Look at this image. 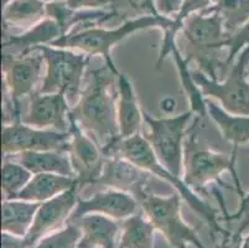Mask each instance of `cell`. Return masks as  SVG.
<instances>
[{"mask_svg": "<svg viewBox=\"0 0 249 248\" xmlns=\"http://www.w3.org/2000/svg\"><path fill=\"white\" fill-rule=\"evenodd\" d=\"M247 152H248V153H249V149H248V150H247Z\"/></svg>", "mask_w": 249, "mask_h": 248, "instance_id": "obj_43", "label": "cell"}, {"mask_svg": "<svg viewBox=\"0 0 249 248\" xmlns=\"http://www.w3.org/2000/svg\"><path fill=\"white\" fill-rule=\"evenodd\" d=\"M1 167V192L3 200H13L28 185L33 172L24 165L11 159H3Z\"/></svg>", "mask_w": 249, "mask_h": 248, "instance_id": "obj_27", "label": "cell"}, {"mask_svg": "<svg viewBox=\"0 0 249 248\" xmlns=\"http://www.w3.org/2000/svg\"><path fill=\"white\" fill-rule=\"evenodd\" d=\"M46 14V4L42 0H11L4 5L3 20L9 25L34 24L40 22Z\"/></svg>", "mask_w": 249, "mask_h": 248, "instance_id": "obj_26", "label": "cell"}, {"mask_svg": "<svg viewBox=\"0 0 249 248\" xmlns=\"http://www.w3.org/2000/svg\"><path fill=\"white\" fill-rule=\"evenodd\" d=\"M155 226L142 210L121 222L118 248H153Z\"/></svg>", "mask_w": 249, "mask_h": 248, "instance_id": "obj_24", "label": "cell"}, {"mask_svg": "<svg viewBox=\"0 0 249 248\" xmlns=\"http://www.w3.org/2000/svg\"><path fill=\"white\" fill-rule=\"evenodd\" d=\"M10 1H11V0H3V4H4V5H6V4H9Z\"/></svg>", "mask_w": 249, "mask_h": 248, "instance_id": "obj_41", "label": "cell"}, {"mask_svg": "<svg viewBox=\"0 0 249 248\" xmlns=\"http://www.w3.org/2000/svg\"><path fill=\"white\" fill-rule=\"evenodd\" d=\"M77 185H78L77 180L71 176L57 174H35L33 175L28 185L13 200H24V201L42 204Z\"/></svg>", "mask_w": 249, "mask_h": 248, "instance_id": "obj_21", "label": "cell"}, {"mask_svg": "<svg viewBox=\"0 0 249 248\" xmlns=\"http://www.w3.org/2000/svg\"><path fill=\"white\" fill-rule=\"evenodd\" d=\"M171 56L175 60L176 68H178V77H180L181 86L187 97V101L190 103V109L195 113V115L201 119H205L207 115V107H206V98L203 95L202 91L197 86V83L195 82L194 77H192V71L189 68V62L185 60L183 55L178 50V45L174 47Z\"/></svg>", "mask_w": 249, "mask_h": 248, "instance_id": "obj_25", "label": "cell"}, {"mask_svg": "<svg viewBox=\"0 0 249 248\" xmlns=\"http://www.w3.org/2000/svg\"><path fill=\"white\" fill-rule=\"evenodd\" d=\"M69 155L71 159L78 189L87 185H97L104 169L106 156L98 143L70 117Z\"/></svg>", "mask_w": 249, "mask_h": 248, "instance_id": "obj_12", "label": "cell"}, {"mask_svg": "<svg viewBox=\"0 0 249 248\" xmlns=\"http://www.w3.org/2000/svg\"><path fill=\"white\" fill-rule=\"evenodd\" d=\"M160 108L164 113H173L176 108V101L173 97H166L160 101Z\"/></svg>", "mask_w": 249, "mask_h": 248, "instance_id": "obj_37", "label": "cell"}, {"mask_svg": "<svg viewBox=\"0 0 249 248\" xmlns=\"http://www.w3.org/2000/svg\"><path fill=\"white\" fill-rule=\"evenodd\" d=\"M45 58V76L38 92L63 93L67 97L78 99L87 75L90 56L80 51L61 47H36Z\"/></svg>", "mask_w": 249, "mask_h": 248, "instance_id": "obj_7", "label": "cell"}, {"mask_svg": "<svg viewBox=\"0 0 249 248\" xmlns=\"http://www.w3.org/2000/svg\"><path fill=\"white\" fill-rule=\"evenodd\" d=\"M71 133L69 132L45 131L33 128L21 122L4 123L1 131V153L5 156L17 155L25 152H47L70 149Z\"/></svg>", "mask_w": 249, "mask_h": 248, "instance_id": "obj_11", "label": "cell"}, {"mask_svg": "<svg viewBox=\"0 0 249 248\" xmlns=\"http://www.w3.org/2000/svg\"><path fill=\"white\" fill-rule=\"evenodd\" d=\"M44 3H49V4H52V3H66L67 0H42Z\"/></svg>", "mask_w": 249, "mask_h": 248, "instance_id": "obj_39", "label": "cell"}, {"mask_svg": "<svg viewBox=\"0 0 249 248\" xmlns=\"http://www.w3.org/2000/svg\"><path fill=\"white\" fill-rule=\"evenodd\" d=\"M24 165L35 174H57L74 177L71 159L67 152L47 150V152H25L17 155L5 156ZM76 179V177H74Z\"/></svg>", "mask_w": 249, "mask_h": 248, "instance_id": "obj_20", "label": "cell"}, {"mask_svg": "<svg viewBox=\"0 0 249 248\" xmlns=\"http://www.w3.org/2000/svg\"><path fill=\"white\" fill-rule=\"evenodd\" d=\"M135 199L139 202L142 212L174 248H186L187 243H192L197 248H205L198 241L196 232L183 221L181 215L182 197L178 192L169 196H160L145 189Z\"/></svg>", "mask_w": 249, "mask_h": 248, "instance_id": "obj_9", "label": "cell"}, {"mask_svg": "<svg viewBox=\"0 0 249 248\" xmlns=\"http://www.w3.org/2000/svg\"><path fill=\"white\" fill-rule=\"evenodd\" d=\"M124 3L138 14L145 15H160L155 8L153 0H123Z\"/></svg>", "mask_w": 249, "mask_h": 248, "instance_id": "obj_32", "label": "cell"}, {"mask_svg": "<svg viewBox=\"0 0 249 248\" xmlns=\"http://www.w3.org/2000/svg\"><path fill=\"white\" fill-rule=\"evenodd\" d=\"M117 77L109 68H94L87 72L81 95L72 106L70 117L86 133L104 148L121 139L117 117V95H112L110 85Z\"/></svg>", "mask_w": 249, "mask_h": 248, "instance_id": "obj_1", "label": "cell"}, {"mask_svg": "<svg viewBox=\"0 0 249 248\" xmlns=\"http://www.w3.org/2000/svg\"><path fill=\"white\" fill-rule=\"evenodd\" d=\"M247 76H248V79H249V62H248V66H247Z\"/></svg>", "mask_w": 249, "mask_h": 248, "instance_id": "obj_42", "label": "cell"}, {"mask_svg": "<svg viewBox=\"0 0 249 248\" xmlns=\"http://www.w3.org/2000/svg\"><path fill=\"white\" fill-rule=\"evenodd\" d=\"M81 236L80 226L73 221L67 222L65 227L45 236L34 248H78Z\"/></svg>", "mask_w": 249, "mask_h": 248, "instance_id": "obj_29", "label": "cell"}, {"mask_svg": "<svg viewBox=\"0 0 249 248\" xmlns=\"http://www.w3.org/2000/svg\"><path fill=\"white\" fill-rule=\"evenodd\" d=\"M216 9L231 36L249 21V0H218Z\"/></svg>", "mask_w": 249, "mask_h": 248, "instance_id": "obj_28", "label": "cell"}, {"mask_svg": "<svg viewBox=\"0 0 249 248\" xmlns=\"http://www.w3.org/2000/svg\"><path fill=\"white\" fill-rule=\"evenodd\" d=\"M207 115L221 132L222 136L232 144V150L237 152L241 145L249 143V115L232 114L214 101H206Z\"/></svg>", "mask_w": 249, "mask_h": 248, "instance_id": "obj_22", "label": "cell"}, {"mask_svg": "<svg viewBox=\"0 0 249 248\" xmlns=\"http://www.w3.org/2000/svg\"><path fill=\"white\" fill-rule=\"evenodd\" d=\"M241 232L238 233H235V235L231 236L230 240H226L223 242V245L219 246L218 248H241L242 245V240H241V236H239Z\"/></svg>", "mask_w": 249, "mask_h": 248, "instance_id": "obj_36", "label": "cell"}, {"mask_svg": "<svg viewBox=\"0 0 249 248\" xmlns=\"http://www.w3.org/2000/svg\"><path fill=\"white\" fill-rule=\"evenodd\" d=\"M78 192L80 189L77 185L69 191H65L63 194L40 204L31 229L25 236L29 247L34 248V246L45 236L62 229L63 225L70 221L80 200Z\"/></svg>", "mask_w": 249, "mask_h": 248, "instance_id": "obj_14", "label": "cell"}, {"mask_svg": "<svg viewBox=\"0 0 249 248\" xmlns=\"http://www.w3.org/2000/svg\"><path fill=\"white\" fill-rule=\"evenodd\" d=\"M249 217V192L248 194L243 195L239 201V208L238 210L235 211V213L233 215H226L227 220H239L241 217Z\"/></svg>", "mask_w": 249, "mask_h": 248, "instance_id": "obj_35", "label": "cell"}, {"mask_svg": "<svg viewBox=\"0 0 249 248\" xmlns=\"http://www.w3.org/2000/svg\"><path fill=\"white\" fill-rule=\"evenodd\" d=\"M201 118L195 117L191 129L189 131L183 148L182 179L190 189L196 192L206 194V188L211 183H221V176L225 172H230L234 180L239 194H242L238 175L235 172V159L237 152L232 150L231 154L216 152L212 148L200 144L197 135L198 123Z\"/></svg>", "mask_w": 249, "mask_h": 248, "instance_id": "obj_5", "label": "cell"}, {"mask_svg": "<svg viewBox=\"0 0 249 248\" xmlns=\"http://www.w3.org/2000/svg\"><path fill=\"white\" fill-rule=\"evenodd\" d=\"M181 31L185 38V55L187 62H195L198 71L214 81L223 79L230 68L223 51L230 49L232 36L226 31L221 14L213 10L192 14L183 21Z\"/></svg>", "mask_w": 249, "mask_h": 248, "instance_id": "obj_2", "label": "cell"}, {"mask_svg": "<svg viewBox=\"0 0 249 248\" xmlns=\"http://www.w3.org/2000/svg\"><path fill=\"white\" fill-rule=\"evenodd\" d=\"M185 0H156V10L162 17H169L171 14H178L180 11Z\"/></svg>", "mask_w": 249, "mask_h": 248, "instance_id": "obj_33", "label": "cell"}, {"mask_svg": "<svg viewBox=\"0 0 249 248\" xmlns=\"http://www.w3.org/2000/svg\"><path fill=\"white\" fill-rule=\"evenodd\" d=\"M139 211V202L132 194L126 191L107 188L106 190L97 191L96 194L88 199L78 200V204L70 221H73L88 213H99L117 221H123Z\"/></svg>", "mask_w": 249, "mask_h": 248, "instance_id": "obj_15", "label": "cell"}, {"mask_svg": "<svg viewBox=\"0 0 249 248\" xmlns=\"http://www.w3.org/2000/svg\"><path fill=\"white\" fill-rule=\"evenodd\" d=\"M40 204L24 200H3L1 232L25 237L34 222Z\"/></svg>", "mask_w": 249, "mask_h": 248, "instance_id": "obj_23", "label": "cell"}, {"mask_svg": "<svg viewBox=\"0 0 249 248\" xmlns=\"http://www.w3.org/2000/svg\"><path fill=\"white\" fill-rule=\"evenodd\" d=\"M241 248H249V235L247 236L243 241H242Z\"/></svg>", "mask_w": 249, "mask_h": 248, "instance_id": "obj_38", "label": "cell"}, {"mask_svg": "<svg viewBox=\"0 0 249 248\" xmlns=\"http://www.w3.org/2000/svg\"><path fill=\"white\" fill-rule=\"evenodd\" d=\"M1 248H30L25 237L1 232Z\"/></svg>", "mask_w": 249, "mask_h": 248, "instance_id": "obj_34", "label": "cell"}, {"mask_svg": "<svg viewBox=\"0 0 249 248\" xmlns=\"http://www.w3.org/2000/svg\"><path fill=\"white\" fill-rule=\"evenodd\" d=\"M65 36L61 25L52 18L41 20L30 30L20 35H4L3 54H24L38 46L52 45Z\"/></svg>", "mask_w": 249, "mask_h": 248, "instance_id": "obj_18", "label": "cell"}, {"mask_svg": "<svg viewBox=\"0 0 249 248\" xmlns=\"http://www.w3.org/2000/svg\"><path fill=\"white\" fill-rule=\"evenodd\" d=\"M117 117L121 139L139 134L144 123V111L138 99L130 77L119 74L117 77Z\"/></svg>", "mask_w": 249, "mask_h": 248, "instance_id": "obj_17", "label": "cell"}, {"mask_svg": "<svg viewBox=\"0 0 249 248\" xmlns=\"http://www.w3.org/2000/svg\"><path fill=\"white\" fill-rule=\"evenodd\" d=\"M247 226H249V217H247L246 220H244V222H243V225H242V227H239V232L243 231V229H246Z\"/></svg>", "mask_w": 249, "mask_h": 248, "instance_id": "obj_40", "label": "cell"}, {"mask_svg": "<svg viewBox=\"0 0 249 248\" xmlns=\"http://www.w3.org/2000/svg\"><path fill=\"white\" fill-rule=\"evenodd\" d=\"M196 117L191 109L174 117L155 118L144 111V124L148 140L158 159L174 174L181 176L183 148L189 134L190 122Z\"/></svg>", "mask_w": 249, "mask_h": 248, "instance_id": "obj_8", "label": "cell"}, {"mask_svg": "<svg viewBox=\"0 0 249 248\" xmlns=\"http://www.w3.org/2000/svg\"><path fill=\"white\" fill-rule=\"evenodd\" d=\"M149 172L142 170L126 159L112 155L106 156L103 172L97 184L126 191L135 197L142 190L149 189Z\"/></svg>", "mask_w": 249, "mask_h": 248, "instance_id": "obj_16", "label": "cell"}, {"mask_svg": "<svg viewBox=\"0 0 249 248\" xmlns=\"http://www.w3.org/2000/svg\"><path fill=\"white\" fill-rule=\"evenodd\" d=\"M102 150H103L104 156H122L144 172H149L153 176L158 177L159 180L173 186L175 189V192H178L182 197L183 201L186 202L197 215H200L211 226V229L222 231V229H219L218 225H217L216 213L212 210L211 206L206 204L198 196L196 191L190 189L185 184L182 177L174 174L173 172H170L165 167L164 164L158 159L156 154L154 153L153 148L150 147L148 140L144 138V135H142V133L129 136L125 139L117 140L113 144L102 148Z\"/></svg>", "mask_w": 249, "mask_h": 248, "instance_id": "obj_3", "label": "cell"}, {"mask_svg": "<svg viewBox=\"0 0 249 248\" xmlns=\"http://www.w3.org/2000/svg\"><path fill=\"white\" fill-rule=\"evenodd\" d=\"M174 20L162 15H142L124 21L114 29H103V27H88L80 31H71L62 36L50 46L70 49L80 51L88 56H101L104 63L109 68L115 77L119 76V70L113 60L112 51L118 44L125 40L128 36L140 30L150 27H162V30L169 29Z\"/></svg>", "mask_w": 249, "mask_h": 248, "instance_id": "obj_4", "label": "cell"}, {"mask_svg": "<svg viewBox=\"0 0 249 248\" xmlns=\"http://www.w3.org/2000/svg\"><path fill=\"white\" fill-rule=\"evenodd\" d=\"M73 222L82 232L78 248H118L115 238L121 232V224L117 220L99 213H88Z\"/></svg>", "mask_w": 249, "mask_h": 248, "instance_id": "obj_19", "label": "cell"}, {"mask_svg": "<svg viewBox=\"0 0 249 248\" xmlns=\"http://www.w3.org/2000/svg\"><path fill=\"white\" fill-rule=\"evenodd\" d=\"M29 98L28 109L21 115L20 122L33 128L69 132L72 106L66 95L37 91Z\"/></svg>", "mask_w": 249, "mask_h": 248, "instance_id": "obj_13", "label": "cell"}, {"mask_svg": "<svg viewBox=\"0 0 249 248\" xmlns=\"http://www.w3.org/2000/svg\"><path fill=\"white\" fill-rule=\"evenodd\" d=\"M248 62L249 46H247L239 52L228 74L221 81L211 79L198 70L192 72V77L206 98L218 101L219 106L226 112L249 115V79L247 76Z\"/></svg>", "mask_w": 249, "mask_h": 248, "instance_id": "obj_10", "label": "cell"}, {"mask_svg": "<svg viewBox=\"0 0 249 248\" xmlns=\"http://www.w3.org/2000/svg\"><path fill=\"white\" fill-rule=\"evenodd\" d=\"M114 1L115 0H67L66 5L72 10H86V9L97 10L99 8L114 5Z\"/></svg>", "mask_w": 249, "mask_h": 248, "instance_id": "obj_31", "label": "cell"}, {"mask_svg": "<svg viewBox=\"0 0 249 248\" xmlns=\"http://www.w3.org/2000/svg\"><path fill=\"white\" fill-rule=\"evenodd\" d=\"M45 58L38 49L24 54H3L1 72H3L5 104L4 112L10 115V122L21 120V99L37 92L42 82ZM8 124V123H5Z\"/></svg>", "mask_w": 249, "mask_h": 248, "instance_id": "obj_6", "label": "cell"}, {"mask_svg": "<svg viewBox=\"0 0 249 248\" xmlns=\"http://www.w3.org/2000/svg\"><path fill=\"white\" fill-rule=\"evenodd\" d=\"M247 46H249V21L231 38L227 61H226L228 68H231V66L233 65L234 60L239 55V52Z\"/></svg>", "mask_w": 249, "mask_h": 248, "instance_id": "obj_30", "label": "cell"}]
</instances>
